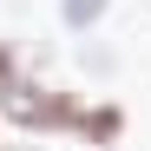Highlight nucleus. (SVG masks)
I'll return each mask as SVG.
<instances>
[{"label": "nucleus", "mask_w": 151, "mask_h": 151, "mask_svg": "<svg viewBox=\"0 0 151 151\" xmlns=\"http://www.w3.org/2000/svg\"><path fill=\"white\" fill-rule=\"evenodd\" d=\"M0 112L13 125H72L79 105H72V92H40L27 79H0Z\"/></svg>", "instance_id": "obj_1"}, {"label": "nucleus", "mask_w": 151, "mask_h": 151, "mask_svg": "<svg viewBox=\"0 0 151 151\" xmlns=\"http://www.w3.org/2000/svg\"><path fill=\"white\" fill-rule=\"evenodd\" d=\"M20 151H27V145H20Z\"/></svg>", "instance_id": "obj_5"}, {"label": "nucleus", "mask_w": 151, "mask_h": 151, "mask_svg": "<svg viewBox=\"0 0 151 151\" xmlns=\"http://www.w3.org/2000/svg\"><path fill=\"white\" fill-rule=\"evenodd\" d=\"M0 79H13V53H7V46H0Z\"/></svg>", "instance_id": "obj_4"}, {"label": "nucleus", "mask_w": 151, "mask_h": 151, "mask_svg": "<svg viewBox=\"0 0 151 151\" xmlns=\"http://www.w3.org/2000/svg\"><path fill=\"white\" fill-rule=\"evenodd\" d=\"M99 7H105V0H59L66 27H92V20H99Z\"/></svg>", "instance_id": "obj_3"}, {"label": "nucleus", "mask_w": 151, "mask_h": 151, "mask_svg": "<svg viewBox=\"0 0 151 151\" xmlns=\"http://www.w3.org/2000/svg\"><path fill=\"white\" fill-rule=\"evenodd\" d=\"M72 125H79L86 138H99V145H105V138H118V125H125V118H118L112 105H99V112H86V105H79V118H72Z\"/></svg>", "instance_id": "obj_2"}]
</instances>
